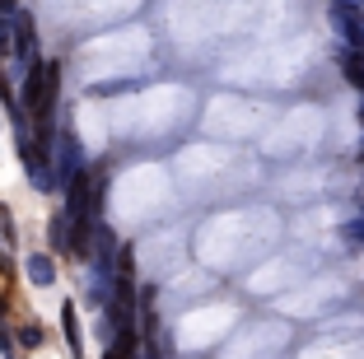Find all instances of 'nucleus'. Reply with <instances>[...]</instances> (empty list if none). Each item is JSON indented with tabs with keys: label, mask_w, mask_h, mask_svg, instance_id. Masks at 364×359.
<instances>
[{
	"label": "nucleus",
	"mask_w": 364,
	"mask_h": 359,
	"mask_svg": "<svg viewBox=\"0 0 364 359\" xmlns=\"http://www.w3.org/2000/svg\"><path fill=\"white\" fill-rule=\"evenodd\" d=\"M75 173H85V159H80V145H75V131L65 127L61 136H56V178L70 182Z\"/></svg>",
	"instance_id": "obj_1"
},
{
	"label": "nucleus",
	"mask_w": 364,
	"mask_h": 359,
	"mask_svg": "<svg viewBox=\"0 0 364 359\" xmlns=\"http://www.w3.org/2000/svg\"><path fill=\"white\" fill-rule=\"evenodd\" d=\"M10 19H14V56H19V61H33V52H38V38H33V19H28L23 10H14Z\"/></svg>",
	"instance_id": "obj_2"
},
{
	"label": "nucleus",
	"mask_w": 364,
	"mask_h": 359,
	"mask_svg": "<svg viewBox=\"0 0 364 359\" xmlns=\"http://www.w3.org/2000/svg\"><path fill=\"white\" fill-rule=\"evenodd\" d=\"M61 331H65V345H70V355H85V336H80V313H75V304H65L61 308Z\"/></svg>",
	"instance_id": "obj_3"
},
{
	"label": "nucleus",
	"mask_w": 364,
	"mask_h": 359,
	"mask_svg": "<svg viewBox=\"0 0 364 359\" xmlns=\"http://www.w3.org/2000/svg\"><path fill=\"white\" fill-rule=\"evenodd\" d=\"M23 266H28V280H33V285H52V280H56V262L47 252H33Z\"/></svg>",
	"instance_id": "obj_4"
},
{
	"label": "nucleus",
	"mask_w": 364,
	"mask_h": 359,
	"mask_svg": "<svg viewBox=\"0 0 364 359\" xmlns=\"http://www.w3.org/2000/svg\"><path fill=\"white\" fill-rule=\"evenodd\" d=\"M346 75H350V85L364 89V61H360V56H346Z\"/></svg>",
	"instance_id": "obj_5"
},
{
	"label": "nucleus",
	"mask_w": 364,
	"mask_h": 359,
	"mask_svg": "<svg viewBox=\"0 0 364 359\" xmlns=\"http://www.w3.org/2000/svg\"><path fill=\"white\" fill-rule=\"evenodd\" d=\"M19 345L23 350H38V345H43V331H38V327H23L19 331Z\"/></svg>",
	"instance_id": "obj_6"
},
{
	"label": "nucleus",
	"mask_w": 364,
	"mask_h": 359,
	"mask_svg": "<svg viewBox=\"0 0 364 359\" xmlns=\"http://www.w3.org/2000/svg\"><path fill=\"white\" fill-rule=\"evenodd\" d=\"M10 14H0V56H5V52H14V43H10Z\"/></svg>",
	"instance_id": "obj_7"
},
{
	"label": "nucleus",
	"mask_w": 364,
	"mask_h": 359,
	"mask_svg": "<svg viewBox=\"0 0 364 359\" xmlns=\"http://www.w3.org/2000/svg\"><path fill=\"white\" fill-rule=\"evenodd\" d=\"M0 271H10V266H5V252H0Z\"/></svg>",
	"instance_id": "obj_8"
}]
</instances>
